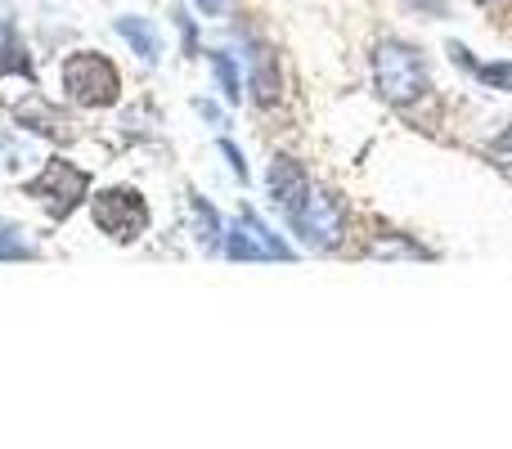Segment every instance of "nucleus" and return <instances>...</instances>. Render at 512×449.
I'll return each mask as SVG.
<instances>
[{
    "label": "nucleus",
    "instance_id": "nucleus-9",
    "mask_svg": "<svg viewBox=\"0 0 512 449\" xmlns=\"http://www.w3.org/2000/svg\"><path fill=\"white\" fill-rule=\"evenodd\" d=\"M445 54H450L454 68H468L486 90H504V95H512V59L481 63V59H472V50L463 41H450V45H445Z\"/></svg>",
    "mask_w": 512,
    "mask_h": 449
},
{
    "label": "nucleus",
    "instance_id": "nucleus-16",
    "mask_svg": "<svg viewBox=\"0 0 512 449\" xmlns=\"http://www.w3.org/2000/svg\"><path fill=\"white\" fill-rule=\"evenodd\" d=\"M0 261H36V247L23 238V229L0 221Z\"/></svg>",
    "mask_w": 512,
    "mask_h": 449
},
{
    "label": "nucleus",
    "instance_id": "nucleus-21",
    "mask_svg": "<svg viewBox=\"0 0 512 449\" xmlns=\"http://www.w3.org/2000/svg\"><path fill=\"white\" fill-rule=\"evenodd\" d=\"M194 113H198V117H207L212 126H225V113L212 104V99H194Z\"/></svg>",
    "mask_w": 512,
    "mask_h": 449
},
{
    "label": "nucleus",
    "instance_id": "nucleus-15",
    "mask_svg": "<svg viewBox=\"0 0 512 449\" xmlns=\"http://www.w3.org/2000/svg\"><path fill=\"white\" fill-rule=\"evenodd\" d=\"M221 252L230 256V261H270V252H265V247L256 243V234L239 221V216H234V221L225 225V243H221Z\"/></svg>",
    "mask_w": 512,
    "mask_h": 449
},
{
    "label": "nucleus",
    "instance_id": "nucleus-12",
    "mask_svg": "<svg viewBox=\"0 0 512 449\" xmlns=\"http://www.w3.org/2000/svg\"><path fill=\"white\" fill-rule=\"evenodd\" d=\"M189 216H194V238L203 252H221L225 243V221L203 194H189Z\"/></svg>",
    "mask_w": 512,
    "mask_h": 449
},
{
    "label": "nucleus",
    "instance_id": "nucleus-23",
    "mask_svg": "<svg viewBox=\"0 0 512 449\" xmlns=\"http://www.w3.org/2000/svg\"><path fill=\"white\" fill-rule=\"evenodd\" d=\"M472 5H481V9H495V5H504V0H472Z\"/></svg>",
    "mask_w": 512,
    "mask_h": 449
},
{
    "label": "nucleus",
    "instance_id": "nucleus-5",
    "mask_svg": "<svg viewBox=\"0 0 512 449\" xmlns=\"http://www.w3.org/2000/svg\"><path fill=\"white\" fill-rule=\"evenodd\" d=\"M90 221L99 225V234H108L113 243H135L149 229V203L140 198V189L131 185H108L90 198Z\"/></svg>",
    "mask_w": 512,
    "mask_h": 449
},
{
    "label": "nucleus",
    "instance_id": "nucleus-6",
    "mask_svg": "<svg viewBox=\"0 0 512 449\" xmlns=\"http://www.w3.org/2000/svg\"><path fill=\"white\" fill-rule=\"evenodd\" d=\"M243 68H248L243 86H248L252 104L256 108H274V104H279V99H283V68H279L274 45L261 41V36H248V41H243Z\"/></svg>",
    "mask_w": 512,
    "mask_h": 449
},
{
    "label": "nucleus",
    "instance_id": "nucleus-11",
    "mask_svg": "<svg viewBox=\"0 0 512 449\" xmlns=\"http://www.w3.org/2000/svg\"><path fill=\"white\" fill-rule=\"evenodd\" d=\"M0 77H23V81H36L32 54H27V45H23V36H18L14 18H0Z\"/></svg>",
    "mask_w": 512,
    "mask_h": 449
},
{
    "label": "nucleus",
    "instance_id": "nucleus-18",
    "mask_svg": "<svg viewBox=\"0 0 512 449\" xmlns=\"http://www.w3.org/2000/svg\"><path fill=\"white\" fill-rule=\"evenodd\" d=\"M171 23L180 27V50L194 59V54H198V27H194V18H189V9L176 5V9H171Z\"/></svg>",
    "mask_w": 512,
    "mask_h": 449
},
{
    "label": "nucleus",
    "instance_id": "nucleus-10",
    "mask_svg": "<svg viewBox=\"0 0 512 449\" xmlns=\"http://www.w3.org/2000/svg\"><path fill=\"white\" fill-rule=\"evenodd\" d=\"M113 32L122 36V41L131 45V54H140L144 63H158L162 59V36H158V27H153L149 18L122 14V18H113Z\"/></svg>",
    "mask_w": 512,
    "mask_h": 449
},
{
    "label": "nucleus",
    "instance_id": "nucleus-19",
    "mask_svg": "<svg viewBox=\"0 0 512 449\" xmlns=\"http://www.w3.org/2000/svg\"><path fill=\"white\" fill-rule=\"evenodd\" d=\"M490 158L499 162V167H508L512 171V126H504V131L490 140Z\"/></svg>",
    "mask_w": 512,
    "mask_h": 449
},
{
    "label": "nucleus",
    "instance_id": "nucleus-7",
    "mask_svg": "<svg viewBox=\"0 0 512 449\" xmlns=\"http://www.w3.org/2000/svg\"><path fill=\"white\" fill-rule=\"evenodd\" d=\"M14 126H23V131L41 135V140H54V144H68L72 135V117L63 113V108H54L45 95H36V90H27L23 99L14 104Z\"/></svg>",
    "mask_w": 512,
    "mask_h": 449
},
{
    "label": "nucleus",
    "instance_id": "nucleus-8",
    "mask_svg": "<svg viewBox=\"0 0 512 449\" xmlns=\"http://www.w3.org/2000/svg\"><path fill=\"white\" fill-rule=\"evenodd\" d=\"M310 185H315V180H310L306 167H301L297 158H288V153H279V158L270 162V171H265V189H270V203L279 207V212H292V207L310 194Z\"/></svg>",
    "mask_w": 512,
    "mask_h": 449
},
{
    "label": "nucleus",
    "instance_id": "nucleus-3",
    "mask_svg": "<svg viewBox=\"0 0 512 449\" xmlns=\"http://www.w3.org/2000/svg\"><path fill=\"white\" fill-rule=\"evenodd\" d=\"M59 81L77 108H108L122 99V72H117V63L99 50L68 54L59 68Z\"/></svg>",
    "mask_w": 512,
    "mask_h": 449
},
{
    "label": "nucleus",
    "instance_id": "nucleus-13",
    "mask_svg": "<svg viewBox=\"0 0 512 449\" xmlns=\"http://www.w3.org/2000/svg\"><path fill=\"white\" fill-rule=\"evenodd\" d=\"M207 63H212V77H216V86H221L225 104H243V63H239V54L207 50Z\"/></svg>",
    "mask_w": 512,
    "mask_h": 449
},
{
    "label": "nucleus",
    "instance_id": "nucleus-14",
    "mask_svg": "<svg viewBox=\"0 0 512 449\" xmlns=\"http://www.w3.org/2000/svg\"><path fill=\"white\" fill-rule=\"evenodd\" d=\"M239 221L248 225L252 234H256V243H261L265 252H270V261H297V247H292L283 234H274V229L265 225L261 216H256V207H239Z\"/></svg>",
    "mask_w": 512,
    "mask_h": 449
},
{
    "label": "nucleus",
    "instance_id": "nucleus-1",
    "mask_svg": "<svg viewBox=\"0 0 512 449\" xmlns=\"http://www.w3.org/2000/svg\"><path fill=\"white\" fill-rule=\"evenodd\" d=\"M369 72H373L378 99L400 108V113L432 95V72H427L423 50L414 41H405V36H382L369 54Z\"/></svg>",
    "mask_w": 512,
    "mask_h": 449
},
{
    "label": "nucleus",
    "instance_id": "nucleus-2",
    "mask_svg": "<svg viewBox=\"0 0 512 449\" xmlns=\"http://www.w3.org/2000/svg\"><path fill=\"white\" fill-rule=\"evenodd\" d=\"M283 221L301 238V247H310V252H333V247H342L351 212H346L342 194H333V189H324V185H310V194L301 198L292 212H283Z\"/></svg>",
    "mask_w": 512,
    "mask_h": 449
},
{
    "label": "nucleus",
    "instance_id": "nucleus-22",
    "mask_svg": "<svg viewBox=\"0 0 512 449\" xmlns=\"http://www.w3.org/2000/svg\"><path fill=\"white\" fill-rule=\"evenodd\" d=\"M194 5H198V14L216 18V14H225V5H230V0H194Z\"/></svg>",
    "mask_w": 512,
    "mask_h": 449
},
{
    "label": "nucleus",
    "instance_id": "nucleus-17",
    "mask_svg": "<svg viewBox=\"0 0 512 449\" xmlns=\"http://www.w3.org/2000/svg\"><path fill=\"white\" fill-rule=\"evenodd\" d=\"M216 149H221V158L230 162L234 180H239V185H248V180H252V171H248V158H243V149H239V144H234V140H225V135H221V140H216Z\"/></svg>",
    "mask_w": 512,
    "mask_h": 449
},
{
    "label": "nucleus",
    "instance_id": "nucleus-4",
    "mask_svg": "<svg viewBox=\"0 0 512 449\" xmlns=\"http://www.w3.org/2000/svg\"><path fill=\"white\" fill-rule=\"evenodd\" d=\"M23 194L36 198V203L50 212V221H68L90 194V176L68 158H50L41 167V176L23 180Z\"/></svg>",
    "mask_w": 512,
    "mask_h": 449
},
{
    "label": "nucleus",
    "instance_id": "nucleus-20",
    "mask_svg": "<svg viewBox=\"0 0 512 449\" xmlns=\"http://www.w3.org/2000/svg\"><path fill=\"white\" fill-rule=\"evenodd\" d=\"M400 5L418 9V14H427V18H445V14H450V0H400Z\"/></svg>",
    "mask_w": 512,
    "mask_h": 449
}]
</instances>
